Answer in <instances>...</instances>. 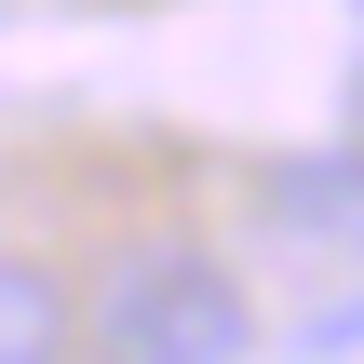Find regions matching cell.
<instances>
[{"instance_id": "1", "label": "cell", "mask_w": 364, "mask_h": 364, "mask_svg": "<svg viewBox=\"0 0 364 364\" xmlns=\"http://www.w3.org/2000/svg\"><path fill=\"white\" fill-rule=\"evenodd\" d=\"M257 351V297L230 284V257L203 243H122L95 284V364H243Z\"/></svg>"}, {"instance_id": "2", "label": "cell", "mask_w": 364, "mask_h": 364, "mask_svg": "<svg viewBox=\"0 0 364 364\" xmlns=\"http://www.w3.org/2000/svg\"><path fill=\"white\" fill-rule=\"evenodd\" d=\"M257 216H270L284 243H351V257H364V135H338V149H297V162H270Z\"/></svg>"}, {"instance_id": "3", "label": "cell", "mask_w": 364, "mask_h": 364, "mask_svg": "<svg viewBox=\"0 0 364 364\" xmlns=\"http://www.w3.org/2000/svg\"><path fill=\"white\" fill-rule=\"evenodd\" d=\"M54 338H68V297L41 257H14L0 270V364H54Z\"/></svg>"}, {"instance_id": "4", "label": "cell", "mask_w": 364, "mask_h": 364, "mask_svg": "<svg viewBox=\"0 0 364 364\" xmlns=\"http://www.w3.org/2000/svg\"><path fill=\"white\" fill-rule=\"evenodd\" d=\"M297 351H311V364H338V351H364V284H351V297H324V311L297 324Z\"/></svg>"}, {"instance_id": "5", "label": "cell", "mask_w": 364, "mask_h": 364, "mask_svg": "<svg viewBox=\"0 0 364 364\" xmlns=\"http://www.w3.org/2000/svg\"><path fill=\"white\" fill-rule=\"evenodd\" d=\"M351 135H364V54H351Z\"/></svg>"}]
</instances>
